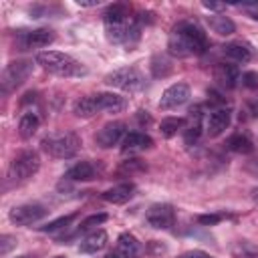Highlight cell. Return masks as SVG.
Returning a JSON list of instances; mask_svg holds the SVG:
<instances>
[{"label":"cell","mask_w":258,"mask_h":258,"mask_svg":"<svg viewBox=\"0 0 258 258\" xmlns=\"http://www.w3.org/2000/svg\"><path fill=\"white\" fill-rule=\"evenodd\" d=\"M105 18V32L107 38L113 44H123L129 50L137 44L139 32H141V22L137 16H129V8L125 4H113L107 8L103 14Z\"/></svg>","instance_id":"6da1fadb"},{"label":"cell","mask_w":258,"mask_h":258,"mask_svg":"<svg viewBox=\"0 0 258 258\" xmlns=\"http://www.w3.org/2000/svg\"><path fill=\"white\" fill-rule=\"evenodd\" d=\"M208 48L206 32L191 20L177 22L167 38V50L173 56H191V54H204Z\"/></svg>","instance_id":"7a4b0ae2"},{"label":"cell","mask_w":258,"mask_h":258,"mask_svg":"<svg viewBox=\"0 0 258 258\" xmlns=\"http://www.w3.org/2000/svg\"><path fill=\"white\" fill-rule=\"evenodd\" d=\"M36 64H40L46 73L56 75V77H64V79L81 77L87 73V69L79 60H75L73 56L58 52V50H40L36 54Z\"/></svg>","instance_id":"3957f363"},{"label":"cell","mask_w":258,"mask_h":258,"mask_svg":"<svg viewBox=\"0 0 258 258\" xmlns=\"http://www.w3.org/2000/svg\"><path fill=\"white\" fill-rule=\"evenodd\" d=\"M40 147L52 157L69 159V157L77 155V151L81 147V139L73 131H54V133H48L42 137Z\"/></svg>","instance_id":"277c9868"},{"label":"cell","mask_w":258,"mask_h":258,"mask_svg":"<svg viewBox=\"0 0 258 258\" xmlns=\"http://www.w3.org/2000/svg\"><path fill=\"white\" fill-rule=\"evenodd\" d=\"M105 83L109 87H115V89H121L127 93H137L145 87V77L135 67H121V69H115L113 73H109L105 77Z\"/></svg>","instance_id":"5b68a950"},{"label":"cell","mask_w":258,"mask_h":258,"mask_svg":"<svg viewBox=\"0 0 258 258\" xmlns=\"http://www.w3.org/2000/svg\"><path fill=\"white\" fill-rule=\"evenodd\" d=\"M32 73V62L30 60H12L4 67L2 77H0V91L2 95H10L16 91Z\"/></svg>","instance_id":"8992f818"},{"label":"cell","mask_w":258,"mask_h":258,"mask_svg":"<svg viewBox=\"0 0 258 258\" xmlns=\"http://www.w3.org/2000/svg\"><path fill=\"white\" fill-rule=\"evenodd\" d=\"M40 167V157L36 151L32 149H24L20 151L8 167V179L10 181H24L28 177H32Z\"/></svg>","instance_id":"52a82bcc"},{"label":"cell","mask_w":258,"mask_h":258,"mask_svg":"<svg viewBox=\"0 0 258 258\" xmlns=\"http://www.w3.org/2000/svg\"><path fill=\"white\" fill-rule=\"evenodd\" d=\"M46 214H48V210L40 204H20L10 210L8 218L14 226H30V224L42 220Z\"/></svg>","instance_id":"ba28073f"},{"label":"cell","mask_w":258,"mask_h":258,"mask_svg":"<svg viewBox=\"0 0 258 258\" xmlns=\"http://www.w3.org/2000/svg\"><path fill=\"white\" fill-rule=\"evenodd\" d=\"M54 40V32L50 28H36V30H20L16 34V46L20 50L28 48H42Z\"/></svg>","instance_id":"9c48e42d"},{"label":"cell","mask_w":258,"mask_h":258,"mask_svg":"<svg viewBox=\"0 0 258 258\" xmlns=\"http://www.w3.org/2000/svg\"><path fill=\"white\" fill-rule=\"evenodd\" d=\"M145 220L151 228L155 230H167L173 226L175 222V210L171 204H153L147 214H145Z\"/></svg>","instance_id":"30bf717a"},{"label":"cell","mask_w":258,"mask_h":258,"mask_svg":"<svg viewBox=\"0 0 258 258\" xmlns=\"http://www.w3.org/2000/svg\"><path fill=\"white\" fill-rule=\"evenodd\" d=\"M189 99V87L185 83H175L171 87H167L159 99V109L169 111V109H177L181 105H185Z\"/></svg>","instance_id":"8fae6325"},{"label":"cell","mask_w":258,"mask_h":258,"mask_svg":"<svg viewBox=\"0 0 258 258\" xmlns=\"http://www.w3.org/2000/svg\"><path fill=\"white\" fill-rule=\"evenodd\" d=\"M121 137H125V123L123 121H111V123H105L97 135H95V141L99 147L107 149V147H113L121 141Z\"/></svg>","instance_id":"7c38bea8"},{"label":"cell","mask_w":258,"mask_h":258,"mask_svg":"<svg viewBox=\"0 0 258 258\" xmlns=\"http://www.w3.org/2000/svg\"><path fill=\"white\" fill-rule=\"evenodd\" d=\"M230 121H232V115L228 109H216L210 113V117L206 119V131L210 137H218L222 135L228 127H230Z\"/></svg>","instance_id":"4fadbf2b"},{"label":"cell","mask_w":258,"mask_h":258,"mask_svg":"<svg viewBox=\"0 0 258 258\" xmlns=\"http://www.w3.org/2000/svg\"><path fill=\"white\" fill-rule=\"evenodd\" d=\"M153 145V139L145 133H139V131H131L123 137V145H121V153L123 155H133V153H139V151H145Z\"/></svg>","instance_id":"5bb4252c"},{"label":"cell","mask_w":258,"mask_h":258,"mask_svg":"<svg viewBox=\"0 0 258 258\" xmlns=\"http://www.w3.org/2000/svg\"><path fill=\"white\" fill-rule=\"evenodd\" d=\"M202 135V109L194 107L187 115V127L183 129V141L185 145H194Z\"/></svg>","instance_id":"9a60e30c"},{"label":"cell","mask_w":258,"mask_h":258,"mask_svg":"<svg viewBox=\"0 0 258 258\" xmlns=\"http://www.w3.org/2000/svg\"><path fill=\"white\" fill-rule=\"evenodd\" d=\"M95 177H97V167L91 161H79L73 167H69L64 173V179L71 181H93Z\"/></svg>","instance_id":"2e32d148"},{"label":"cell","mask_w":258,"mask_h":258,"mask_svg":"<svg viewBox=\"0 0 258 258\" xmlns=\"http://www.w3.org/2000/svg\"><path fill=\"white\" fill-rule=\"evenodd\" d=\"M95 99H97V107H99V111L119 113V111H123V109L127 107L125 97L115 95V93H97Z\"/></svg>","instance_id":"e0dca14e"},{"label":"cell","mask_w":258,"mask_h":258,"mask_svg":"<svg viewBox=\"0 0 258 258\" xmlns=\"http://www.w3.org/2000/svg\"><path fill=\"white\" fill-rule=\"evenodd\" d=\"M115 252L121 256V258H137L139 256V252H141V244L137 242V238L135 236H131V234H121L119 238H117V248H115Z\"/></svg>","instance_id":"ac0fdd59"},{"label":"cell","mask_w":258,"mask_h":258,"mask_svg":"<svg viewBox=\"0 0 258 258\" xmlns=\"http://www.w3.org/2000/svg\"><path fill=\"white\" fill-rule=\"evenodd\" d=\"M206 22H208V26H210L216 34H220V36H230V34H234V30H236L234 20L228 18L226 14H210V16H206Z\"/></svg>","instance_id":"d6986e66"},{"label":"cell","mask_w":258,"mask_h":258,"mask_svg":"<svg viewBox=\"0 0 258 258\" xmlns=\"http://www.w3.org/2000/svg\"><path fill=\"white\" fill-rule=\"evenodd\" d=\"M133 191H135L133 183H119V185L103 191V200L109 204H125L133 198Z\"/></svg>","instance_id":"ffe728a7"},{"label":"cell","mask_w":258,"mask_h":258,"mask_svg":"<svg viewBox=\"0 0 258 258\" xmlns=\"http://www.w3.org/2000/svg\"><path fill=\"white\" fill-rule=\"evenodd\" d=\"M214 79H216L222 87L232 89V87H236V81L240 79V73H238V69H236L234 64L222 62V64H218V67L214 69Z\"/></svg>","instance_id":"44dd1931"},{"label":"cell","mask_w":258,"mask_h":258,"mask_svg":"<svg viewBox=\"0 0 258 258\" xmlns=\"http://www.w3.org/2000/svg\"><path fill=\"white\" fill-rule=\"evenodd\" d=\"M105 246H107V232L97 230V232L89 234L85 240H81L79 250H81V252H85V254H95V252L103 250Z\"/></svg>","instance_id":"7402d4cb"},{"label":"cell","mask_w":258,"mask_h":258,"mask_svg":"<svg viewBox=\"0 0 258 258\" xmlns=\"http://www.w3.org/2000/svg\"><path fill=\"white\" fill-rule=\"evenodd\" d=\"M224 54L234 62H248L252 58V48L246 42H230L224 46Z\"/></svg>","instance_id":"603a6c76"},{"label":"cell","mask_w":258,"mask_h":258,"mask_svg":"<svg viewBox=\"0 0 258 258\" xmlns=\"http://www.w3.org/2000/svg\"><path fill=\"white\" fill-rule=\"evenodd\" d=\"M38 125H40V119L34 115V113H24L20 117V123H18V133L22 139H30L36 131H38Z\"/></svg>","instance_id":"cb8c5ba5"},{"label":"cell","mask_w":258,"mask_h":258,"mask_svg":"<svg viewBox=\"0 0 258 258\" xmlns=\"http://www.w3.org/2000/svg\"><path fill=\"white\" fill-rule=\"evenodd\" d=\"M73 111H75V115H77V117H85V119H87V117H93V115L99 111L95 95H89V97H81V99L75 103Z\"/></svg>","instance_id":"d4e9b609"},{"label":"cell","mask_w":258,"mask_h":258,"mask_svg":"<svg viewBox=\"0 0 258 258\" xmlns=\"http://www.w3.org/2000/svg\"><path fill=\"white\" fill-rule=\"evenodd\" d=\"M228 147L236 153H252L254 151V143L252 139L246 135V133H234L230 139H228Z\"/></svg>","instance_id":"484cf974"},{"label":"cell","mask_w":258,"mask_h":258,"mask_svg":"<svg viewBox=\"0 0 258 258\" xmlns=\"http://www.w3.org/2000/svg\"><path fill=\"white\" fill-rule=\"evenodd\" d=\"M183 127H185V119L183 117H165L161 121V125H159V133H161V137L169 139Z\"/></svg>","instance_id":"4316f807"},{"label":"cell","mask_w":258,"mask_h":258,"mask_svg":"<svg viewBox=\"0 0 258 258\" xmlns=\"http://www.w3.org/2000/svg\"><path fill=\"white\" fill-rule=\"evenodd\" d=\"M171 60L167 58V56H161V54H157V56H153V60H151V73H153V77H167L169 73H171Z\"/></svg>","instance_id":"83f0119b"},{"label":"cell","mask_w":258,"mask_h":258,"mask_svg":"<svg viewBox=\"0 0 258 258\" xmlns=\"http://www.w3.org/2000/svg\"><path fill=\"white\" fill-rule=\"evenodd\" d=\"M75 218H77V214H67V216H60V218H56V220H52V222H48L44 226H38V230L40 232H56V230H62V228L71 226Z\"/></svg>","instance_id":"f1b7e54d"},{"label":"cell","mask_w":258,"mask_h":258,"mask_svg":"<svg viewBox=\"0 0 258 258\" xmlns=\"http://www.w3.org/2000/svg\"><path fill=\"white\" fill-rule=\"evenodd\" d=\"M105 220H107V214H93V216H89L87 220H83V222H81L79 232L89 230V228H93V226H99V224H103Z\"/></svg>","instance_id":"f546056e"},{"label":"cell","mask_w":258,"mask_h":258,"mask_svg":"<svg viewBox=\"0 0 258 258\" xmlns=\"http://www.w3.org/2000/svg\"><path fill=\"white\" fill-rule=\"evenodd\" d=\"M222 220H224V214H204V216L198 218V222H200L202 226H216V224L222 222Z\"/></svg>","instance_id":"4dcf8cb0"},{"label":"cell","mask_w":258,"mask_h":258,"mask_svg":"<svg viewBox=\"0 0 258 258\" xmlns=\"http://www.w3.org/2000/svg\"><path fill=\"white\" fill-rule=\"evenodd\" d=\"M242 85L246 89H258V73H254V71L244 73L242 75Z\"/></svg>","instance_id":"1f68e13d"},{"label":"cell","mask_w":258,"mask_h":258,"mask_svg":"<svg viewBox=\"0 0 258 258\" xmlns=\"http://www.w3.org/2000/svg\"><path fill=\"white\" fill-rule=\"evenodd\" d=\"M12 246H16V240H14L12 236L4 234V236L0 238V254H2V256H6V254L10 252V248H12Z\"/></svg>","instance_id":"d6a6232c"},{"label":"cell","mask_w":258,"mask_h":258,"mask_svg":"<svg viewBox=\"0 0 258 258\" xmlns=\"http://www.w3.org/2000/svg\"><path fill=\"white\" fill-rule=\"evenodd\" d=\"M244 169L250 173V175H254V177H258V155H254V157H250L246 163H244Z\"/></svg>","instance_id":"836d02e7"},{"label":"cell","mask_w":258,"mask_h":258,"mask_svg":"<svg viewBox=\"0 0 258 258\" xmlns=\"http://www.w3.org/2000/svg\"><path fill=\"white\" fill-rule=\"evenodd\" d=\"M202 6H204L206 10H214V12H222V10L226 8L224 2H214V0H204Z\"/></svg>","instance_id":"e575fe53"},{"label":"cell","mask_w":258,"mask_h":258,"mask_svg":"<svg viewBox=\"0 0 258 258\" xmlns=\"http://www.w3.org/2000/svg\"><path fill=\"white\" fill-rule=\"evenodd\" d=\"M179 258H214V256H210V254L204 252V250H187V252H183Z\"/></svg>","instance_id":"d590c367"},{"label":"cell","mask_w":258,"mask_h":258,"mask_svg":"<svg viewBox=\"0 0 258 258\" xmlns=\"http://www.w3.org/2000/svg\"><path fill=\"white\" fill-rule=\"evenodd\" d=\"M77 4L83 8H93V6H99L101 0H77Z\"/></svg>","instance_id":"8d00e7d4"},{"label":"cell","mask_w":258,"mask_h":258,"mask_svg":"<svg viewBox=\"0 0 258 258\" xmlns=\"http://www.w3.org/2000/svg\"><path fill=\"white\" fill-rule=\"evenodd\" d=\"M248 109H250V113H252V115H256V117H258V99H252V101L248 103Z\"/></svg>","instance_id":"74e56055"},{"label":"cell","mask_w":258,"mask_h":258,"mask_svg":"<svg viewBox=\"0 0 258 258\" xmlns=\"http://www.w3.org/2000/svg\"><path fill=\"white\" fill-rule=\"evenodd\" d=\"M252 198H254V202L258 204V187H256V189H252Z\"/></svg>","instance_id":"f35d334b"},{"label":"cell","mask_w":258,"mask_h":258,"mask_svg":"<svg viewBox=\"0 0 258 258\" xmlns=\"http://www.w3.org/2000/svg\"><path fill=\"white\" fill-rule=\"evenodd\" d=\"M18 258H32V256H18Z\"/></svg>","instance_id":"ab89813d"},{"label":"cell","mask_w":258,"mask_h":258,"mask_svg":"<svg viewBox=\"0 0 258 258\" xmlns=\"http://www.w3.org/2000/svg\"><path fill=\"white\" fill-rule=\"evenodd\" d=\"M56 258H62V256H56Z\"/></svg>","instance_id":"60d3db41"}]
</instances>
